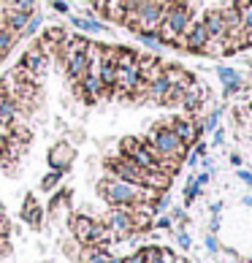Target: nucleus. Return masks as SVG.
I'll use <instances>...</instances> for the list:
<instances>
[{
	"mask_svg": "<svg viewBox=\"0 0 252 263\" xmlns=\"http://www.w3.org/2000/svg\"><path fill=\"white\" fill-rule=\"evenodd\" d=\"M144 141H147L149 147L154 149V155H158L160 160H182V158L187 155V149H190V147H185V144L179 141V136L171 130L168 120L154 122L152 130H149V136H147Z\"/></svg>",
	"mask_w": 252,
	"mask_h": 263,
	"instance_id": "1",
	"label": "nucleus"
},
{
	"mask_svg": "<svg viewBox=\"0 0 252 263\" xmlns=\"http://www.w3.org/2000/svg\"><path fill=\"white\" fill-rule=\"evenodd\" d=\"M106 171L111 177H117L122 182H130V184H144L147 182V171L141 168L133 158H125V155H114V158H106Z\"/></svg>",
	"mask_w": 252,
	"mask_h": 263,
	"instance_id": "2",
	"label": "nucleus"
},
{
	"mask_svg": "<svg viewBox=\"0 0 252 263\" xmlns=\"http://www.w3.org/2000/svg\"><path fill=\"white\" fill-rule=\"evenodd\" d=\"M130 209L133 206H111L109 209V214L103 217V222L109 226V231L114 233V239H128V236H133L135 233V228H133V220H130Z\"/></svg>",
	"mask_w": 252,
	"mask_h": 263,
	"instance_id": "3",
	"label": "nucleus"
},
{
	"mask_svg": "<svg viewBox=\"0 0 252 263\" xmlns=\"http://www.w3.org/2000/svg\"><path fill=\"white\" fill-rule=\"evenodd\" d=\"M168 125H171V130L179 136V141L185 144V147H192L201 136H203V125H201V120H196V117H171L168 120Z\"/></svg>",
	"mask_w": 252,
	"mask_h": 263,
	"instance_id": "4",
	"label": "nucleus"
},
{
	"mask_svg": "<svg viewBox=\"0 0 252 263\" xmlns=\"http://www.w3.org/2000/svg\"><path fill=\"white\" fill-rule=\"evenodd\" d=\"M49 63H52V57L46 54V52H41L35 44H30L27 49L22 52V57L16 60V65L19 68H25V71H30V73H35V76H46V68H49Z\"/></svg>",
	"mask_w": 252,
	"mask_h": 263,
	"instance_id": "5",
	"label": "nucleus"
},
{
	"mask_svg": "<svg viewBox=\"0 0 252 263\" xmlns=\"http://www.w3.org/2000/svg\"><path fill=\"white\" fill-rule=\"evenodd\" d=\"M73 160H76V149H73V144H68V141H57L49 149V155H46L49 168H57V171H68L73 165Z\"/></svg>",
	"mask_w": 252,
	"mask_h": 263,
	"instance_id": "6",
	"label": "nucleus"
},
{
	"mask_svg": "<svg viewBox=\"0 0 252 263\" xmlns=\"http://www.w3.org/2000/svg\"><path fill=\"white\" fill-rule=\"evenodd\" d=\"M209 101V87H203V84H192L185 90V98H182V109H185L190 117H198L201 109H203V103Z\"/></svg>",
	"mask_w": 252,
	"mask_h": 263,
	"instance_id": "7",
	"label": "nucleus"
},
{
	"mask_svg": "<svg viewBox=\"0 0 252 263\" xmlns=\"http://www.w3.org/2000/svg\"><path fill=\"white\" fill-rule=\"evenodd\" d=\"M92 228H95V220L87 217V214H73V217H71V233H73V239H76V245H79V247L90 245Z\"/></svg>",
	"mask_w": 252,
	"mask_h": 263,
	"instance_id": "8",
	"label": "nucleus"
},
{
	"mask_svg": "<svg viewBox=\"0 0 252 263\" xmlns=\"http://www.w3.org/2000/svg\"><path fill=\"white\" fill-rule=\"evenodd\" d=\"M217 79L222 82V95H225V98H230V95H236L241 90H247V84L239 76L236 68H217Z\"/></svg>",
	"mask_w": 252,
	"mask_h": 263,
	"instance_id": "9",
	"label": "nucleus"
},
{
	"mask_svg": "<svg viewBox=\"0 0 252 263\" xmlns=\"http://www.w3.org/2000/svg\"><path fill=\"white\" fill-rule=\"evenodd\" d=\"M68 16H71V25H73V27H79V30L87 33V35H103L106 30H109V27H106L101 19L90 11V8H87V14H84V16H76V14H68Z\"/></svg>",
	"mask_w": 252,
	"mask_h": 263,
	"instance_id": "10",
	"label": "nucleus"
},
{
	"mask_svg": "<svg viewBox=\"0 0 252 263\" xmlns=\"http://www.w3.org/2000/svg\"><path fill=\"white\" fill-rule=\"evenodd\" d=\"M203 27H206L209 38H225L228 30H225V19H222V11L220 8H206V14H203Z\"/></svg>",
	"mask_w": 252,
	"mask_h": 263,
	"instance_id": "11",
	"label": "nucleus"
},
{
	"mask_svg": "<svg viewBox=\"0 0 252 263\" xmlns=\"http://www.w3.org/2000/svg\"><path fill=\"white\" fill-rule=\"evenodd\" d=\"M0 11H3L0 22H3V25L8 27V30L14 33V35H19V41H22V33H25V25H27V19H30V14L14 11V8H6V6H0Z\"/></svg>",
	"mask_w": 252,
	"mask_h": 263,
	"instance_id": "12",
	"label": "nucleus"
},
{
	"mask_svg": "<svg viewBox=\"0 0 252 263\" xmlns=\"http://www.w3.org/2000/svg\"><path fill=\"white\" fill-rule=\"evenodd\" d=\"M22 220H25L30 228H41L44 209H41V203L35 201V196H33V193H27V196H25V201H22Z\"/></svg>",
	"mask_w": 252,
	"mask_h": 263,
	"instance_id": "13",
	"label": "nucleus"
},
{
	"mask_svg": "<svg viewBox=\"0 0 252 263\" xmlns=\"http://www.w3.org/2000/svg\"><path fill=\"white\" fill-rule=\"evenodd\" d=\"M163 68H166V63H163L160 57H139V76H141L144 84L158 79L163 73Z\"/></svg>",
	"mask_w": 252,
	"mask_h": 263,
	"instance_id": "14",
	"label": "nucleus"
},
{
	"mask_svg": "<svg viewBox=\"0 0 252 263\" xmlns=\"http://www.w3.org/2000/svg\"><path fill=\"white\" fill-rule=\"evenodd\" d=\"M163 73H166V79L171 82V84H177V87H192L196 84V76H192L187 68H182V65H177V63H166V68H163Z\"/></svg>",
	"mask_w": 252,
	"mask_h": 263,
	"instance_id": "15",
	"label": "nucleus"
},
{
	"mask_svg": "<svg viewBox=\"0 0 252 263\" xmlns=\"http://www.w3.org/2000/svg\"><path fill=\"white\" fill-rule=\"evenodd\" d=\"M68 35H71V33H68L65 27L49 25V27H44V35H38V38H41V41H46L49 46H54V49H60V46L68 41Z\"/></svg>",
	"mask_w": 252,
	"mask_h": 263,
	"instance_id": "16",
	"label": "nucleus"
},
{
	"mask_svg": "<svg viewBox=\"0 0 252 263\" xmlns=\"http://www.w3.org/2000/svg\"><path fill=\"white\" fill-rule=\"evenodd\" d=\"M168 87H171V82L166 79V73H160L154 82H149V84H147V98H149L152 103H158V106H160L163 95L168 92Z\"/></svg>",
	"mask_w": 252,
	"mask_h": 263,
	"instance_id": "17",
	"label": "nucleus"
},
{
	"mask_svg": "<svg viewBox=\"0 0 252 263\" xmlns=\"http://www.w3.org/2000/svg\"><path fill=\"white\" fill-rule=\"evenodd\" d=\"M16 44H19V35H14L6 25L0 27V60H6V57L14 52V46H16Z\"/></svg>",
	"mask_w": 252,
	"mask_h": 263,
	"instance_id": "18",
	"label": "nucleus"
},
{
	"mask_svg": "<svg viewBox=\"0 0 252 263\" xmlns=\"http://www.w3.org/2000/svg\"><path fill=\"white\" fill-rule=\"evenodd\" d=\"M111 252L101 247H82V263H109Z\"/></svg>",
	"mask_w": 252,
	"mask_h": 263,
	"instance_id": "19",
	"label": "nucleus"
},
{
	"mask_svg": "<svg viewBox=\"0 0 252 263\" xmlns=\"http://www.w3.org/2000/svg\"><path fill=\"white\" fill-rule=\"evenodd\" d=\"M147 263H173V252L168 247H144Z\"/></svg>",
	"mask_w": 252,
	"mask_h": 263,
	"instance_id": "20",
	"label": "nucleus"
},
{
	"mask_svg": "<svg viewBox=\"0 0 252 263\" xmlns=\"http://www.w3.org/2000/svg\"><path fill=\"white\" fill-rule=\"evenodd\" d=\"M182 98H185V87L171 84V87H168V92L163 95L160 106H166V109H173V106H182Z\"/></svg>",
	"mask_w": 252,
	"mask_h": 263,
	"instance_id": "21",
	"label": "nucleus"
},
{
	"mask_svg": "<svg viewBox=\"0 0 252 263\" xmlns=\"http://www.w3.org/2000/svg\"><path fill=\"white\" fill-rule=\"evenodd\" d=\"M139 52L130 49V46H117V68H128V65H135L139 63Z\"/></svg>",
	"mask_w": 252,
	"mask_h": 263,
	"instance_id": "22",
	"label": "nucleus"
},
{
	"mask_svg": "<svg viewBox=\"0 0 252 263\" xmlns=\"http://www.w3.org/2000/svg\"><path fill=\"white\" fill-rule=\"evenodd\" d=\"M135 38L147 46V49H152V52H158V49H163V41H160V35H158V30H141V33H135Z\"/></svg>",
	"mask_w": 252,
	"mask_h": 263,
	"instance_id": "23",
	"label": "nucleus"
},
{
	"mask_svg": "<svg viewBox=\"0 0 252 263\" xmlns=\"http://www.w3.org/2000/svg\"><path fill=\"white\" fill-rule=\"evenodd\" d=\"M63 177H65V171H57V168H52V171H46L44 177H41V190L44 193H52L57 184L63 182Z\"/></svg>",
	"mask_w": 252,
	"mask_h": 263,
	"instance_id": "24",
	"label": "nucleus"
},
{
	"mask_svg": "<svg viewBox=\"0 0 252 263\" xmlns=\"http://www.w3.org/2000/svg\"><path fill=\"white\" fill-rule=\"evenodd\" d=\"M68 203H71V190H68V187H65V190H57L54 198L49 201V214H57L63 206L68 209Z\"/></svg>",
	"mask_w": 252,
	"mask_h": 263,
	"instance_id": "25",
	"label": "nucleus"
},
{
	"mask_svg": "<svg viewBox=\"0 0 252 263\" xmlns=\"http://www.w3.org/2000/svg\"><path fill=\"white\" fill-rule=\"evenodd\" d=\"M3 6L14 8V11H22V14H35L38 0H3Z\"/></svg>",
	"mask_w": 252,
	"mask_h": 263,
	"instance_id": "26",
	"label": "nucleus"
},
{
	"mask_svg": "<svg viewBox=\"0 0 252 263\" xmlns=\"http://www.w3.org/2000/svg\"><path fill=\"white\" fill-rule=\"evenodd\" d=\"M41 25H44V19H41V14H30V19H27V25H25V33H22V38H35L38 33H41Z\"/></svg>",
	"mask_w": 252,
	"mask_h": 263,
	"instance_id": "27",
	"label": "nucleus"
},
{
	"mask_svg": "<svg viewBox=\"0 0 252 263\" xmlns=\"http://www.w3.org/2000/svg\"><path fill=\"white\" fill-rule=\"evenodd\" d=\"M141 141H144V139H139V136H125V139L120 141V155L130 158V155L141 147Z\"/></svg>",
	"mask_w": 252,
	"mask_h": 263,
	"instance_id": "28",
	"label": "nucleus"
},
{
	"mask_svg": "<svg viewBox=\"0 0 252 263\" xmlns=\"http://www.w3.org/2000/svg\"><path fill=\"white\" fill-rule=\"evenodd\" d=\"M222 46H225V38H209L206 46H203V54L217 57V54H222Z\"/></svg>",
	"mask_w": 252,
	"mask_h": 263,
	"instance_id": "29",
	"label": "nucleus"
},
{
	"mask_svg": "<svg viewBox=\"0 0 252 263\" xmlns=\"http://www.w3.org/2000/svg\"><path fill=\"white\" fill-rule=\"evenodd\" d=\"M201 193H203L201 184H196V179H187V187H185V206H190V203L196 201Z\"/></svg>",
	"mask_w": 252,
	"mask_h": 263,
	"instance_id": "30",
	"label": "nucleus"
},
{
	"mask_svg": "<svg viewBox=\"0 0 252 263\" xmlns=\"http://www.w3.org/2000/svg\"><path fill=\"white\" fill-rule=\"evenodd\" d=\"M220 117H222V106H217L215 111H211L206 120H201V125H203V133H211L217 128V122H220Z\"/></svg>",
	"mask_w": 252,
	"mask_h": 263,
	"instance_id": "31",
	"label": "nucleus"
},
{
	"mask_svg": "<svg viewBox=\"0 0 252 263\" xmlns=\"http://www.w3.org/2000/svg\"><path fill=\"white\" fill-rule=\"evenodd\" d=\"M152 228H158V231H168V228H173V220L168 217V214H158V217L152 220Z\"/></svg>",
	"mask_w": 252,
	"mask_h": 263,
	"instance_id": "32",
	"label": "nucleus"
},
{
	"mask_svg": "<svg viewBox=\"0 0 252 263\" xmlns=\"http://www.w3.org/2000/svg\"><path fill=\"white\" fill-rule=\"evenodd\" d=\"M177 245H179V250H190V247H192V239H190V233L179 231V233H177Z\"/></svg>",
	"mask_w": 252,
	"mask_h": 263,
	"instance_id": "33",
	"label": "nucleus"
},
{
	"mask_svg": "<svg viewBox=\"0 0 252 263\" xmlns=\"http://www.w3.org/2000/svg\"><path fill=\"white\" fill-rule=\"evenodd\" d=\"M8 233H11V226H8V217L3 212H0V239H8Z\"/></svg>",
	"mask_w": 252,
	"mask_h": 263,
	"instance_id": "34",
	"label": "nucleus"
},
{
	"mask_svg": "<svg viewBox=\"0 0 252 263\" xmlns=\"http://www.w3.org/2000/svg\"><path fill=\"white\" fill-rule=\"evenodd\" d=\"M52 8H54L57 14H65V16L71 14V6H68L65 0H52Z\"/></svg>",
	"mask_w": 252,
	"mask_h": 263,
	"instance_id": "35",
	"label": "nucleus"
},
{
	"mask_svg": "<svg viewBox=\"0 0 252 263\" xmlns=\"http://www.w3.org/2000/svg\"><path fill=\"white\" fill-rule=\"evenodd\" d=\"M190 152L196 155V158H201V160H203V158H206V144H203V141L198 139L196 144H192V149H190Z\"/></svg>",
	"mask_w": 252,
	"mask_h": 263,
	"instance_id": "36",
	"label": "nucleus"
},
{
	"mask_svg": "<svg viewBox=\"0 0 252 263\" xmlns=\"http://www.w3.org/2000/svg\"><path fill=\"white\" fill-rule=\"evenodd\" d=\"M125 263H147V255H144V247H141V250H135L130 258H125Z\"/></svg>",
	"mask_w": 252,
	"mask_h": 263,
	"instance_id": "37",
	"label": "nucleus"
},
{
	"mask_svg": "<svg viewBox=\"0 0 252 263\" xmlns=\"http://www.w3.org/2000/svg\"><path fill=\"white\" fill-rule=\"evenodd\" d=\"M192 179H196V184H201V187H206L209 179H211V171H201V174H196Z\"/></svg>",
	"mask_w": 252,
	"mask_h": 263,
	"instance_id": "38",
	"label": "nucleus"
},
{
	"mask_svg": "<svg viewBox=\"0 0 252 263\" xmlns=\"http://www.w3.org/2000/svg\"><path fill=\"white\" fill-rule=\"evenodd\" d=\"M211 141H215L217 147H220V144L225 141V130H222V128H215V130H211Z\"/></svg>",
	"mask_w": 252,
	"mask_h": 263,
	"instance_id": "39",
	"label": "nucleus"
},
{
	"mask_svg": "<svg viewBox=\"0 0 252 263\" xmlns=\"http://www.w3.org/2000/svg\"><path fill=\"white\" fill-rule=\"evenodd\" d=\"M206 250L209 252H220V241L215 236H206Z\"/></svg>",
	"mask_w": 252,
	"mask_h": 263,
	"instance_id": "40",
	"label": "nucleus"
},
{
	"mask_svg": "<svg viewBox=\"0 0 252 263\" xmlns=\"http://www.w3.org/2000/svg\"><path fill=\"white\" fill-rule=\"evenodd\" d=\"M239 179L244 182V184H249V187H252V174H249V171H241V168H239Z\"/></svg>",
	"mask_w": 252,
	"mask_h": 263,
	"instance_id": "41",
	"label": "nucleus"
},
{
	"mask_svg": "<svg viewBox=\"0 0 252 263\" xmlns=\"http://www.w3.org/2000/svg\"><path fill=\"white\" fill-rule=\"evenodd\" d=\"M187 163H190V165H192V168H196V165H198V163H201V158H196V155H192V152H190V149H187Z\"/></svg>",
	"mask_w": 252,
	"mask_h": 263,
	"instance_id": "42",
	"label": "nucleus"
},
{
	"mask_svg": "<svg viewBox=\"0 0 252 263\" xmlns=\"http://www.w3.org/2000/svg\"><path fill=\"white\" fill-rule=\"evenodd\" d=\"M230 163H234L236 168H241V155H230Z\"/></svg>",
	"mask_w": 252,
	"mask_h": 263,
	"instance_id": "43",
	"label": "nucleus"
},
{
	"mask_svg": "<svg viewBox=\"0 0 252 263\" xmlns=\"http://www.w3.org/2000/svg\"><path fill=\"white\" fill-rule=\"evenodd\" d=\"M241 203H244V206H252V196H244V198H241Z\"/></svg>",
	"mask_w": 252,
	"mask_h": 263,
	"instance_id": "44",
	"label": "nucleus"
},
{
	"mask_svg": "<svg viewBox=\"0 0 252 263\" xmlns=\"http://www.w3.org/2000/svg\"><path fill=\"white\" fill-rule=\"evenodd\" d=\"M6 95H8V92H6V87H3V82H0V101H3Z\"/></svg>",
	"mask_w": 252,
	"mask_h": 263,
	"instance_id": "45",
	"label": "nucleus"
},
{
	"mask_svg": "<svg viewBox=\"0 0 252 263\" xmlns=\"http://www.w3.org/2000/svg\"><path fill=\"white\" fill-rule=\"evenodd\" d=\"M109 263H125V258H117V255H111V260Z\"/></svg>",
	"mask_w": 252,
	"mask_h": 263,
	"instance_id": "46",
	"label": "nucleus"
},
{
	"mask_svg": "<svg viewBox=\"0 0 252 263\" xmlns=\"http://www.w3.org/2000/svg\"><path fill=\"white\" fill-rule=\"evenodd\" d=\"M173 263H190L187 258H173Z\"/></svg>",
	"mask_w": 252,
	"mask_h": 263,
	"instance_id": "47",
	"label": "nucleus"
},
{
	"mask_svg": "<svg viewBox=\"0 0 252 263\" xmlns=\"http://www.w3.org/2000/svg\"><path fill=\"white\" fill-rule=\"evenodd\" d=\"M109 3H122V0H109Z\"/></svg>",
	"mask_w": 252,
	"mask_h": 263,
	"instance_id": "48",
	"label": "nucleus"
},
{
	"mask_svg": "<svg viewBox=\"0 0 252 263\" xmlns=\"http://www.w3.org/2000/svg\"><path fill=\"white\" fill-rule=\"evenodd\" d=\"M247 3H249V6H252V0H247Z\"/></svg>",
	"mask_w": 252,
	"mask_h": 263,
	"instance_id": "49",
	"label": "nucleus"
},
{
	"mask_svg": "<svg viewBox=\"0 0 252 263\" xmlns=\"http://www.w3.org/2000/svg\"><path fill=\"white\" fill-rule=\"evenodd\" d=\"M234 263H239V260H234Z\"/></svg>",
	"mask_w": 252,
	"mask_h": 263,
	"instance_id": "50",
	"label": "nucleus"
},
{
	"mask_svg": "<svg viewBox=\"0 0 252 263\" xmlns=\"http://www.w3.org/2000/svg\"><path fill=\"white\" fill-rule=\"evenodd\" d=\"M0 212H3V209H0Z\"/></svg>",
	"mask_w": 252,
	"mask_h": 263,
	"instance_id": "51",
	"label": "nucleus"
},
{
	"mask_svg": "<svg viewBox=\"0 0 252 263\" xmlns=\"http://www.w3.org/2000/svg\"><path fill=\"white\" fill-rule=\"evenodd\" d=\"M249 68H252V65H249Z\"/></svg>",
	"mask_w": 252,
	"mask_h": 263,
	"instance_id": "52",
	"label": "nucleus"
}]
</instances>
